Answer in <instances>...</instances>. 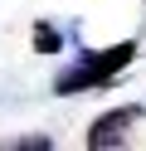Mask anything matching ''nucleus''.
I'll list each match as a JSON object with an SVG mask.
<instances>
[{"label":"nucleus","mask_w":146,"mask_h":151,"mask_svg":"<svg viewBox=\"0 0 146 151\" xmlns=\"http://www.w3.org/2000/svg\"><path fill=\"white\" fill-rule=\"evenodd\" d=\"M132 59H136V39H127V44H112V49H93V54H78V59H73V63H68V68L54 78V93L73 98V93H93V88H107V83H117V73H122Z\"/></svg>","instance_id":"obj_1"},{"label":"nucleus","mask_w":146,"mask_h":151,"mask_svg":"<svg viewBox=\"0 0 146 151\" xmlns=\"http://www.w3.org/2000/svg\"><path fill=\"white\" fill-rule=\"evenodd\" d=\"M141 112H146V107H136V102L102 112V117L88 127V146H93V151H107V146H117V141H127V132L141 122Z\"/></svg>","instance_id":"obj_2"},{"label":"nucleus","mask_w":146,"mask_h":151,"mask_svg":"<svg viewBox=\"0 0 146 151\" xmlns=\"http://www.w3.org/2000/svg\"><path fill=\"white\" fill-rule=\"evenodd\" d=\"M34 49H39V54H58V49H63V34H58L49 20H39V24H34Z\"/></svg>","instance_id":"obj_3"}]
</instances>
